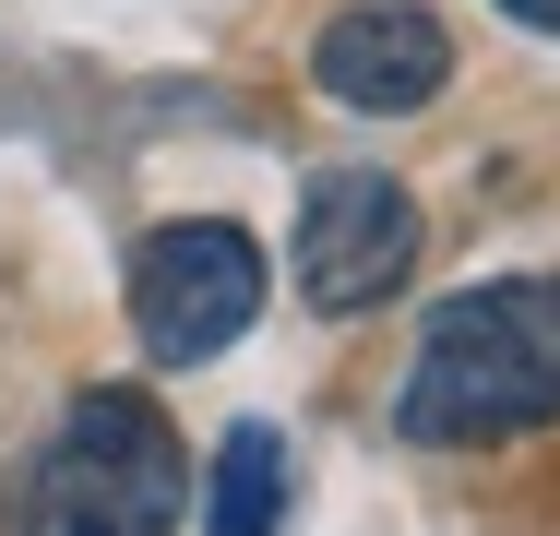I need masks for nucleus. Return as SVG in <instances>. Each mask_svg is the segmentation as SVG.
I'll return each mask as SVG.
<instances>
[{"label":"nucleus","mask_w":560,"mask_h":536,"mask_svg":"<svg viewBox=\"0 0 560 536\" xmlns=\"http://www.w3.org/2000/svg\"><path fill=\"white\" fill-rule=\"evenodd\" d=\"M418 191L406 179H382V167H335V179H311V203H299V299L323 322L346 311H382L406 275H418Z\"/></svg>","instance_id":"20e7f679"},{"label":"nucleus","mask_w":560,"mask_h":536,"mask_svg":"<svg viewBox=\"0 0 560 536\" xmlns=\"http://www.w3.org/2000/svg\"><path fill=\"white\" fill-rule=\"evenodd\" d=\"M262 287H275V263H262V238H250L238 214H179V226H155V238L131 250V334H143V358H167V370L226 358V346L262 322Z\"/></svg>","instance_id":"7ed1b4c3"},{"label":"nucleus","mask_w":560,"mask_h":536,"mask_svg":"<svg viewBox=\"0 0 560 536\" xmlns=\"http://www.w3.org/2000/svg\"><path fill=\"white\" fill-rule=\"evenodd\" d=\"M513 24H537V36H560V0H501Z\"/></svg>","instance_id":"0eeeda50"},{"label":"nucleus","mask_w":560,"mask_h":536,"mask_svg":"<svg viewBox=\"0 0 560 536\" xmlns=\"http://www.w3.org/2000/svg\"><path fill=\"white\" fill-rule=\"evenodd\" d=\"M287 429L275 418H238L215 441V465H203V536H275L287 525Z\"/></svg>","instance_id":"423d86ee"},{"label":"nucleus","mask_w":560,"mask_h":536,"mask_svg":"<svg viewBox=\"0 0 560 536\" xmlns=\"http://www.w3.org/2000/svg\"><path fill=\"white\" fill-rule=\"evenodd\" d=\"M311 84L335 107H358V119H406V107H430L453 84V36L418 0H346L311 36Z\"/></svg>","instance_id":"39448f33"},{"label":"nucleus","mask_w":560,"mask_h":536,"mask_svg":"<svg viewBox=\"0 0 560 536\" xmlns=\"http://www.w3.org/2000/svg\"><path fill=\"white\" fill-rule=\"evenodd\" d=\"M179 513H191V453L167 406L143 382H96L24 453L0 536H179Z\"/></svg>","instance_id":"f03ea898"},{"label":"nucleus","mask_w":560,"mask_h":536,"mask_svg":"<svg viewBox=\"0 0 560 536\" xmlns=\"http://www.w3.org/2000/svg\"><path fill=\"white\" fill-rule=\"evenodd\" d=\"M394 429L418 453H489V441L560 429V275H501L442 299L406 358Z\"/></svg>","instance_id":"f257e3e1"}]
</instances>
